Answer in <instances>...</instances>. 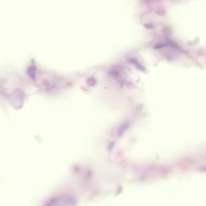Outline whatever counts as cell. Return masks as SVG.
<instances>
[{"instance_id": "6da1fadb", "label": "cell", "mask_w": 206, "mask_h": 206, "mask_svg": "<svg viewBox=\"0 0 206 206\" xmlns=\"http://www.w3.org/2000/svg\"><path fill=\"white\" fill-rule=\"evenodd\" d=\"M26 77L18 73H10L0 79V95L14 109H21L27 97Z\"/></svg>"}, {"instance_id": "7a4b0ae2", "label": "cell", "mask_w": 206, "mask_h": 206, "mask_svg": "<svg viewBox=\"0 0 206 206\" xmlns=\"http://www.w3.org/2000/svg\"><path fill=\"white\" fill-rule=\"evenodd\" d=\"M1 76H0V79H1Z\"/></svg>"}]
</instances>
